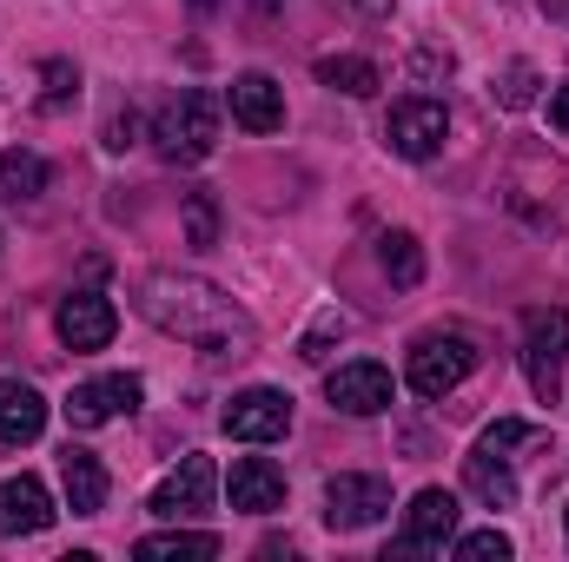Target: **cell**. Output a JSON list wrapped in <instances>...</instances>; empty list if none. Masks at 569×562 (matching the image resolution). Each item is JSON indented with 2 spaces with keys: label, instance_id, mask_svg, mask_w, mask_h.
<instances>
[{
  "label": "cell",
  "instance_id": "cell-26",
  "mask_svg": "<svg viewBox=\"0 0 569 562\" xmlns=\"http://www.w3.org/2000/svg\"><path fill=\"white\" fill-rule=\"evenodd\" d=\"M523 443H543V430L523 423V418H497L483 430V450H523Z\"/></svg>",
  "mask_w": 569,
  "mask_h": 562
},
{
  "label": "cell",
  "instance_id": "cell-32",
  "mask_svg": "<svg viewBox=\"0 0 569 562\" xmlns=\"http://www.w3.org/2000/svg\"><path fill=\"white\" fill-rule=\"evenodd\" d=\"M192 7H199V13H206V7H219V0H192Z\"/></svg>",
  "mask_w": 569,
  "mask_h": 562
},
{
  "label": "cell",
  "instance_id": "cell-23",
  "mask_svg": "<svg viewBox=\"0 0 569 562\" xmlns=\"http://www.w3.org/2000/svg\"><path fill=\"white\" fill-rule=\"evenodd\" d=\"M40 80H47V93H40V113H60V107L80 93V67H73V60H47V67H40Z\"/></svg>",
  "mask_w": 569,
  "mask_h": 562
},
{
  "label": "cell",
  "instance_id": "cell-31",
  "mask_svg": "<svg viewBox=\"0 0 569 562\" xmlns=\"http://www.w3.org/2000/svg\"><path fill=\"white\" fill-rule=\"evenodd\" d=\"M351 7H358L365 20H391V0H351Z\"/></svg>",
  "mask_w": 569,
  "mask_h": 562
},
{
  "label": "cell",
  "instance_id": "cell-7",
  "mask_svg": "<svg viewBox=\"0 0 569 562\" xmlns=\"http://www.w3.org/2000/svg\"><path fill=\"white\" fill-rule=\"evenodd\" d=\"M443 133H450V113H443V100H430V93L398 100L391 120H385V145H391L398 159H430V152H443Z\"/></svg>",
  "mask_w": 569,
  "mask_h": 562
},
{
  "label": "cell",
  "instance_id": "cell-14",
  "mask_svg": "<svg viewBox=\"0 0 569 562\" xmlns=\"http://www.w3.org/2000/svg\"><path fill=\"white\" fill-rule=\"evenodd\" d=\"M226 107H232V120H239L246 133H279L284 127V87L272 73H239V80L226 87Z\"/></svg>",
  "mask_w": 569,
  "mask_h": 562
},
{
  "label": "cell",
  "instance_id": "cell-6",
  "mask_svg": "<svg viewBox=\"0 0 569 562\" xmlns=\"http://www.w3.org/2000/svg\"><path fill=\"white\" fill-rule=\"evenodd\" d=\"M385 510H391V483H385V476H358V470H345V476L325 483V523L345 530V536L385 523Z\"/></svg>",
  "mask_w": 569,
  "mask_h": 562
},
{
  "label": "cell",
  "instance_id": "cell-5",
  "mask_svg": "<svg viewBox=\"0 0 569 562\" xmlns=\"http://www.w3.org/2000/svg\"><path fill=\"white\" fill-rule=\"evenodd\" d=\"M212 490H219L212 456H206V450H186V456H179V470L146 496V510H152V516H166V523H179V516H206V510H212Z\"/></svg>",
  "mask_w": 569,
  "mask_h": 562
},
{
  "label": "cell",
  "instance_id": "cell-3",
  "mask_svg": "<svg viewBox=\"0 0 569 562\" xmlns=\"http://www.w3.org/2000/svg\"><path fill=\"white\" fill-rule=\"evenodd\" d=\"M477 371V344L463 338V331H437V338H418L411 344V391L418 398H450L463 378Z\"/></svg>",
  "mask_w": 569,
  "mask_h": 562
},
{
  "label": "cell",
  "instance_id": "cell-29",
  "mask_svg": "<svg viewBox=\"0 0 569 562\" xmlns=\"http://www.w3.org/2000/svg\"><path fill=\"white\" fill-rule=\"evenodd\" d=\"M133 140H140V120H133V113H113V120H107V152H127Z\"/></svg>",
  "mask_w": 569,
  "mask_h": 562
},
{
  "label": "cell",
  "instance_id": "cell-18",
  "mask_svg": "<svg viewBox=\"0 0 569 562\" xmlns=\"http://www.w3.org/2000/svg\"><path fill=\"white\" fill-rule=\"evenodd\" d=\"M463 490H470L483 510H510V503H517V476H510L503 450H483V443H477V456H463Z\"/></svg>",
  "mask_w": 569,
  "mask_h": 562
},
{
  "label": "cell",
  "instance_id": "cell-24",
  "mask_svg": "<svg viewBox=\"0 0 569 562\" xmlns=\"http://www.w3.org/2000/svg\"><path fill=\"white\" fill-rule=\"evenodd\" d=\"M186 245H219V205H212V192H186Z\"/></svg>",
  "mask_w": 569,
  "mask_h": 562
},
{
  "label": "cell",
  "instance_id": "cell-15",
  "mask_svg": "<svg viewBox=\"0 0 569 562\" xmlns=\"http://www.w3.org/2000/svg\"><path fill=\"white\" fill-rule=\"evenodd\" d=\"M226 496H232V510H246V516H272V510H284V470L272 456H239Z\"/></svg>",
  "mask_w": 569,
  "mask_h": 562
},
{
  "label": "cell",
  "instance_id": "cell-21",
  "mask_svg": "<svg viewBox=\"0 0 569 562\" xmlns=\"http://www.w3.org/2000/svg\"><path fill=\"white\" fill-rule=\"evenodd\" d=\"M318 80L325 87H338V93H351V100H371L385 80H378V67L371 60H358V53H325L318 60Z\"/></svg>",
  "mask_w": 569,
  "mask_h": 562
},
{
  "label": "cell",
  "instance_id": "cell-20",
  "mask_svg": "<svg viewBox=\"0 0 569 562\" xmlns=\"http://www.w3.org/2000/svg\"><path fill=\"white\" fill-rule=\"evenodd\" d=\"M378 265H385V279L398 291H411V284H425V245L411 232H385L378 239Z\"/></svg>",
  "mask_w": 569,
  "mask_h": 562
},
{
  "label": "cell",
  "instance_id": "cell-1",
  "mask_svg": "<svg viewBox=\"0 0 569 562\" xmlns=\"http://www.w3.org/2000/svg\"><path fill=\"white\" fill-rule=\"evenodd\" d=\"M140 318L159 324L166 338H186L212 358H246L259 344L252 318L219 291L212 279H192V272H146L140 279Z\"/></svg>",
  "mask_w": 569,
  "mask_h": 562
},
{
  "label": "cell",
  "instance_id": "cell-2",
  "mask_svg": "<svg viewBox=\"0 0 569 562\" xmlns=\"http://www.w3.org/2000/svg\"><path fill=\"white\" fill-rule=\"evenodd\" d=\"M219 120H226V100H219V93H206V87L172 93V100L159 107V120H152L159 159H166V165H199V159H212Z\"/></svg>",
  "mask_w": 569,
  "mask_h": 562
},
{
  "label": "cell",
  "instance_id": "cell-11",
  "mask_svg": "<svg viewBox=\"0 0 569 562\" xmlns=\"http://www.w3.org/2000/svg\"><path fill=\"white\" fill-rule=\"evenodd\" d=\"M60 411H67V423H73V430H100V423L140 411V378H133V371H113V378L73 384V398H67Z\"/></svg>",
  "mask_w": 569,
  "mask_h": 562
},
{
  "label": "cell",
  "instance_id": "cell-17",
  "mask_svg": "<svg viewBox=\"0 0 569 562\" xmlns=\"http://www.w3.org/2000/svg\"><path fill=\"white\" fill-rule=\"evenodd\" d=\"M47 430V398L20 378H0V443H33Z\"/></svg>",
  "mask_w": 569,
  "mask_h": 562
},
{
  "label": "cell",
  "instance_id": "cell-22",
  "mask_svg": "<svg viewBox=\"0 0 569 562\" xmlns=\"http://www.w3.org/2000/svg\"><path fill=\"white\" fill-rule=\"evenodd\" d=\"M0 185H7V199H40L47 192V159L27 152V145H7L0 152Z\"/></svg>",
  "mask_w": 569,
  "mask_h": 562
},
{
  "label": "cell",
  "instance_id": "cell-13",
  "mask_svg": "<svg viewBox=\"0 0 569 562\" xmlns=\"http://www.w3.org/2000/svg\"><path fill=\"white\" fill-rule=\"evenodd\" d=\"M53 496H47V483L40 476H7L0 483V536H40V530H53Z\"/></svg>",
  "mask_w": 569,
  "mask_h": 562
},
{
  "label": "cell",
  "instance_id": "cell-10",
  "mask_svg": "<svg viewBox=\"0 0 569 562\" xmlns=\"http://www.w3.org/2000/svg\"><path fill=\"white\" fill-rule=\"evenodd\" d=\"M325 398L345 418H378V411H391V371L378 358H351L325 378Z\"/></svg>",
  "mask_w": 569,
  "mask_h": 562
},
{
  "label": "cell",
  "instance_id": "cell-27",
  "mask_svg": "<svg viewBox=\"0 0 569 562\" xmlns=\"http://www.w3.org/2000/svg\"><path fill=\"white\" fill-rule=\"evenodd\" d=\"M457 556L463 562H503L510 556V536L503 530H470V536H457Z\"/></svg>",
  "mask_w": 569,
  "mask_h": 562
},
{
  "label": "cell",
  "instance_id": "cell-19",
  "mask_svg": "<svg viewBox=\"0 0 569 562\" xmlns=\"http://www.w3.org/2000/svg\"><path fill=\"white\" fill-rule=\"evenodd\" d=\"M140 562H206L219 556V536L212 530H159V536H140L133 543Z\"/></svg>",
  "mask_w": 569,
  "mask_h": 562
},
{
  "label": "cell",
  "instance_id": "cell-9",
  "mask_svg": "<svg viewBox=\"0 0 569 562\" xmlns=\"http://www.w3.org/2000/svg\"><path fill=\"white\" fill-rule=\"evenodd\" d=\"M53 331H60L67 351H107L113 331H120V311H113L107 291H67L60 311H53Z\"/></svg>",
  "mask_w": 569,
  "mask_h": 562
},
{
  "label": "cell",
  "instance_id": "cell-8",
  "mask_svg": "<svg viewBox=\"0 0 569 562\" xmlns=\"http://www.w3.org/2000/svg\"><path fill=\"white\" fill-rule=\"evenodd\" d=\"M219 423H226L232 443H279L284 430H291V398L272 391V384H252V391H239L219 411Z\"/></svg>",
  "mask_w": 569,
  "mask_h": 562
},
{
  "label": "cell",
  "instance_id": "cell-28",
  "mask_svg": "<svg viewBox=\"0 0 569 562\" xmlns=\"http://www.w3.org/2000/svg\"><path fill=\"white\" fill-rule=\"evenodd\" d=\"M530 87H537V73H530V67H523V60H517V67H510V73H503V87H497V100H503V107H510V113H517V107H530Z\"/></svg>",
  "mask_w": 569,
  "mask_h": 562
},
{
  "label": "cell",
  "instance_id": "cell-4",
  "mask_svg": "<svg viewBox=\"0 0 569 562\" xmlns=\"http://www.w3.org/2000/svg\"><path fill=\"white\" fill-rule=\"evenodd\" d=\"M569 358V311H530L523 318V371H530V391L543 404H557V378H563Z\"/></svg>",
  "mask_w": 569,
  "mask_h": 562
},
{
  "label": "cell",
  "instance_id": "cell-30",
  "mask_svg": "<svg viewBox=\"0 0 569 562\" xmlns=\"http://www.w3.org/2000/svg\"><path fill=\"white\" fill-rule=\"evenodd\" d=\"M550 127H557V133H569V87H557V93H550Z\"/></svg>",
  "mask_w": 569,
  "mask_h": 562
},
{
  "label": "cell",
  "instance_id": "cell-12",
  "mask_svg": "<svg viewBox=\"0 0 569 562\" xmlns=\"http://www.w3.org/2000/svg\"><path fill=\"white\" fill-rule=\"evenodd\" d=\"M457 530V496L450 490H418L405 510V536L391 543V556H437Z\"/></svg>",
  "mask_w": 569,
  "mask_h": 562
},
{
  "label": "cell",
  "instance_id": "cell-25",
  "mask_svg": "<svg viewBox=\"0 0 569 562\" xmlns=\"http://www.w3.org/2000/svg\"><path fill=\"white\" fill-rule=\"evenodd\" d=\"M345 331H351V318H345V311H318V324L298 338V358H305V364H318V358H325Z\"/></svg>",
  "mask_w": 569,
  "mask_h": 562
},
{
  "label": "cell",
  "instance_id": "cell-16",
  "mask_svg": "<svg viewBox=\"0 0 569 562\" xmlns=\"http://www.w3.org/2000/svg\"><path fill=\"white\" fill-rule=\"evenodd\" d=\"M60 490H67V510H73V516H100V510H107V463H100L93 450H73V443H67V456H60Z\"/></svg>",
  "mask_w": 569,
  "mask_h": 562
}]
</instances>
